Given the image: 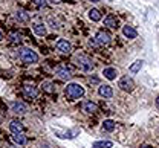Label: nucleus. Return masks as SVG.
<instances>
[{"label":"nucleus","mask_w":159,"mask_h":148,"mask_svg":"<svg viewBox=\"0 0 159 148\" xmlns=\"http://www.w3.org/2000/svg\"><path fill=\"white\" fill-rule=\"evenodd\" d=\"M64 93H66L67 98H71V99H80V98L84 95V87L81 84L71 83V84H67Z\"/></svg>","instance_id":"nucleus-1"},{"label":"nucleus","mask_w":159,"mask_h":148,"mask_svg":"<svg viewBox=\"0 0 159 148\" xmlns=\"http://www.w3.org/2000/svg\"><path fill=\"white\" fill-rule=\"evenodd\" d=\"M18 55H20V60L23 63H26V64H34V63L38 61V55L29 47H21Z\"/></svg>","instance_id":"nucleus-2"},{"label":"nucleus","mask_w":159,"mask_h":148,"mask_svg":"<svg viewBox=\"0 0 159 148\" xmlns=\"http://www.w3.org/2000/svg\"><path fill=\"white\" fill-rule=\"evenodd\" d=\"M77 61H78V66H80L81 70H84V72L94 70V63H92V60H90L87 55H78Z\"/></svg>","instance_id":"nucleus-3"},{"label":"nucleus","mask_w":159,"mask_h":148,"mask_svg":"<svg viewBox=\"0 0 159 148\" xmlns=\"http://www.w3.org/2000/svg\"><path fill=\"white\" fill-rule=\"evenodd\" d=\"M55 73L60 77V80H64V81L71 80V77H72V72H71V69L67 67V66H64V64L57 66V67H55Z\"/></svg>","instance_id":"nucleus-4"},{"label":"nucleus","mask_w":159,"mask_h":148,"mask_svg":"<svg viewBox=\"0 0 159 148\" xmlns=\"http://www.w3.org/2000/svg\"><path fill=\"white\" fill-rule=\"evenodd\" d=\"M118 86L124 90V92H132L133 89H135V83H133V80L129 77V75H126V77H122L121 80H119V83H118Z\"/></svg>","instance_id":"nucleus-5"},{"label":"nucleus","mask_w":159,"mask_h":148,"mask_svg":"<svg viewBox=\"0 0 159 148\" xmlns=\"http://www.w3.org/2000/svg\"><path fill=\"white\" fill-rule=\"evenodd\" d=\"M57 49H58L60 52H63V54H71V52H72L71 43L67 41V40H64V38H60V40L57 41Z\"/></svg>","instance_id":"nucleus-6"},{"label":"nucleus","mask_w":159,"mask_h":148,"mask_svg":"<svg viewBox=\"0 0 159 148\" xmlns=\"http://www.w3.org/2000/svg\"><path fill=\"white\" fill-rule=\"evenodd\" d=\"M110 34L107 32V31H100L98 34H97V43L98 44H109L110 43Z\"/></svg>","instance_id":"nucleus-7"},{"label":"nucleus","mask_w":159,"mask_h":148,"mask_svg":"<svg viewBox=\"0 0 159 148\" xmlns=\"http://www.w3.org/2000/svg\"><path fill=\"white\" fill-rule=\"evenodd\" d=\"M9 130L12 134H17V133H23V125H21V122L17 121V119H12L9 122Z\"/></svg>","instance_id":"nucleus-8"},{"label":"nucleus","mask_w":159,"mask_h":148,"mask_svg":"<svg viewBox=\"0 0 159 148\" xmlns=\"http://www.w3.org/2000/svg\"><path fill=\"white\" fill-rule=\"evenodd\" d=\"M81 110L86 112V113H95L98 110V105L95 102H92V101H84L81 104Z\"/></svg>","instance_id":"nucleus-9"},{"label":"nucleus","mask_w":159,"mask_h":148,"mask_svg":"<svg viewBox=\"0 0 159 148\" xmlns=\"http://www.w3.org/2000/svg\"><path fill=\"white\" fill-rule=\"evenodd\" d=\"M11 109H12V112L17 113V115H25V113L28 112V107H26V104H23V102H12V104H11Z\"/></svg>","instance_id":"nucleus-10"},{"label":"nucleus","mask_w":159,"mask_h":148,"mask_svg":"<svg viewBox=\"0 0 159 148\" xmlns=\"http://www.w3.org/2000/svg\"><path fill=\"white\" fill-rule=\"evenodd\" d=\"M122 34H124L127 38H130V40H133V38L138 37V32H136V29H135L133 26H129V24H126V26L122 28Z\"/></svg>","instance_id":"nucleus-11"},{"label":"nucleus","mask_w":159,"mask_h":148,"mask_svg":"<svg viewBox=\"0 0 159 148\" xmlns=\"http://www.w3.org/2000/svg\"><path fill=\"white\" fill-rule=\"evenodd\" d=\"M23 92H25L26 96H29V98H37V95H38L37 87L32 86V84H25V86H23Z\"/></svg>","instance_id":"nucleus-12"},{"label":"nucleus","mask_w":159,"mask_h":148,"mask_svg":"<svg viewBox=\"0 0 159 148\" xmlns=\"http://www.w3.org/2000/svg\"><path fill=\"white\" fill-rule=\"evenodd\" d=\"M98 92H100V95L104 96V98H110V96L113 95V89H112V86H109V84H103V86H100Z\"/></svg>","instance_id":"nucleus-13"},{"label":"nucleus","mask_w":159,"mask_h":148,"mask_svg":"<svg viewBox=\"0 0 159 148\" xmlns=\"http://www.w3.org/2000/svg\"><path fill=\"white\" fill-rule=\"evenodd\" d=\"M104 24L109 28H118V18L113 15V14H109L106 18H104Z\"/></svg>","instance_id":"nucleus-14"},{"label":"nucleus","mask_w":159,"mask_h":148,"mask_svg":"<svg viewBox=\"0 0 159 148\" xmlns=\"http://www.w3.org/2000/svg\"><path fill=\"white\" fill-rule=\"evenodd\" d=\"M103 75H104V78H107V80H115L116 75H118V72H116V69H113V67H106V69L103 70Z\"/></svg>","instance_id":"nucleus-15"},{"label":"nucleus","mask_w":159,"mask_h":148,"mask_svg":"<svg viewBox=\"0 0 159 148\" xmlns=\"http://www.w3.org/2000/svg\"><path fill=\"white\" fill-rule=\"evenodd\" d=\"M34 32L40 37H44L46 35V26L41 24V23H37V24H34Z\"/></svg>","instance_id":"nucleus-16"},{"label":"nucleus","mask_w":159,"mask_h":148,"mask_svg":"<svg viewBox=\"0 0 159 148\" xmlns=\"http://www.w3.org/2000/svg\"><path fill=\"white\" fill-rule=\"evenodd\" d=\"M113 142L112 140H98L94 143V148H112Z\"/></svg>","instance_id":"nucleus-17"},{"label":"nucleus","mask_w":159,"mask_h":148,"mask_svg":"<svg viewBox=\"0 0 159 148\" xmlns=\"http://www.w3.org/2000/svg\"><path fill=\"white\" fill-rule=\"evenodd\" d=\"M17 18L21 20V21H28L31 18V14L28 11H25V9H18L17 11Z\"/></svg>","instance_id":"nucleus-18"},{"label":"nucleus","mask_w":159,"mask_h":148,"mask_svg":"<svg viewBox=\"0 0 159 148\" xmlns=\"http://www.w3.org/2000/svg\"><path fill=\"white\" fill-rule=\"evenodd\" d=\"M89 18L92 20V21H100V20H101V12H100L98 9H95V8L90 9V11H89Z\"/></svg>","instance_id":"nucleus-19"},{"label":"nucleus","mask_w":159,"mask_h":148,"mask_svg":"<svg viewBox=\"0 0 159 148\" xmlns=\"http://www.w3.org/2000/svg\"><path fill=\"white\" fill-rule=\"evenodd\" d=\"M12 140L18 145H25L26 143V137L23 136V133H17V134H12Z\"/></svg>","instance_id":"nucleus-20"},{"label":"nucleus","mask_w":159,"mask_h":148,"mask_svg":"<svg viewBox=\"0 0 159 148\" xmlns=\"http://www.w3.org/2000/svg\"><path fill=\"white\" fill-rule=\"evenodd\" d=\"M103 128L106 131H113V130H115V122H113L112 119H106L103 122Z\"/></svg>","instance_id":"nucleus-21"},{"label":"nucleus","mask_w":159,"mask_h":148,"mask_svg":"<svg viewBox=\"0 0 159 148\" xmlns=\"http://www.w3.org/2000/svg\"><path fill=\"white\" fill-rule=\"evenodd\" d=\"M142 63H144L142 60H138V61H135V63L130 66V72H132V73H136V72H139V70H141V67H142Z\"/></svg>","instance_id":"nucleus-22"},{"label":"nucleus","mask_w":159,"mask_h":148,"mask_svg":"<svg viewBox=\"0 0 159 148\" xmlns=\"http://www.w3.org/2000/svg\"><path fill=\"white\" fill-rule=\"evenodd\" d=\"M32 2H34V5L37 8H44L48 5V0H32Z\"/></svg>","instance_id":"nucleus-23"},{"label":"nucleus","mask_w":159,"mask_h":148,"mask_svg":"<svg viewBox=\"0 0 159 148\" xmlns=\"http://www.w3.org/2000/svg\"><path fill=\"white\" fill-rule=\"evenodd\" d=\"M43 87H44V90H46L48 93H54V89H52V87H54V84H52V83H44V84H43Z\"/></svg>","instance_id":"nucleus-24"},{"label":"nucleus","mask_w":159,"mask_h":148,"mask_svg":"<svg viewBox=\"0 0 159 148\" xmlns=\"http://www.w3.org/2000/svg\"><path fill=\"white\" fill-rule=\"evenodd\" d=\"M9 37H11V40H12L14 43H20V40H21V38H20V35H18V34H15V32H11V34H9Z\"/></svg>","instance_id":"nucleus-25"},{"label":"nucleus","mask_w":159,"mask_h":148,"mask_svg":"<svg viewBox=\"0 0 159 148\" xmlns=\"http://www.w3.org/2000/svg\"><path fill=\"white\" fill-rule=\"evenodd\" d=\"M90 83H94V84H98V83H100V80H98V78H90Z\"/></svg>","instance_id":"nucleus-26"},{"label":"nucleus","mask_w":159,"mask_h":148,"mask_svg":"<svg viewBox=\"0 0 159 148\" xmlns=\"http://www.w3.org/2000/svg\"><path fill=\"white\" fill-rule=\"evenodd\" d=\"M156 105H157V109H159V96L156 98Z\"/></svg>","instance_id":"nucleus-27"},{"label":"nucleus","mask_w":159,"mask_h":148,"mask_svg":"<svg viewBox=\"0 0 159 148\" xmlns=\"http://www.w3.org/2000/svg\"><path fill=\"white\" fill-rule=\"evenodd\" d=\"M141 148H153V146H150V145H144V146H141Z\"/></svg>","instance_id":"nucleus-28"},{"label":"nucleus","mask_w":159,"mask_h":148,"mask_svg":"<svg viewBox=\"0 0 159 148\" xmlns=\"http://www.w3.org/2000/svg\"><path fill=\"white\" fill-rule=\"evenodd\" d=\"M90 2H92V3H98V2H100V0H90Z\"/></svg>","instance_id":"nucleus-29"},{"label":"nucleus","mask_w":159,"mask_h":148,"mask_svg":"<svg viewBox=\"0 0 159 148\" xmlns=\"http://www.w3.org/2000/svg\"><path fill=\"white\" fill-rule=\"evenodd\" d=\"M0 40H3V34H2V31H0Z\"/></svg>","instance_id":"nucleus-30"}]
</instances>
